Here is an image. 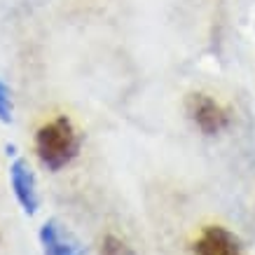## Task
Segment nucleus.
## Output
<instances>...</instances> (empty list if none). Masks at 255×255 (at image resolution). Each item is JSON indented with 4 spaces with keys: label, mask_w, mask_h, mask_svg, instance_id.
I'll use <instances>...</instances> for the list:
<instances>
[{
    "label": "nucleus",
    "mask_w": 255,
    "mask_h": 255,
    "mask_svg": "<svg viewBox=\"0 0 255 255\" xmlns=\"http://www.w3.org/2000/svg\"><path fill=\"white\" fill-rule=\"evenodd\" d=\"M185 113L190 122L199 129L204 136H220L230 129V110L220 101L204 92H192L185 99Z\"/></svg>",
    "instance_id": "2"
},
{
    "label": "nucleus",
    "mask_w": 255,
    "mask_h": 255,
    "mask_svg": "<svg viewBox=\"0 0 255 255\" xmlns=\"http://www.w3.org/2000/svg\"><path fill=\"white\" fill-rule=\"evenodd\" d=\"M38 239L42 246V255H87L85 244L56 218L42 223Z\"/></svg>",
    "instance_id": "3"
},
{
    "label": "nucleus",
    "mask_w": 255,
    "mask_h": 255,
    "mask_svg": "<svg viewBox=\"0 0 255 255\" xmlns=\"http://www.w3.org/2000/svg\"><path fill=\"white\" fill-rule=\"evenodd\" d=\"M9 185L14 192L16 201L26 216H35L40 209V192H38V178L33 173L31 164L23 157H16L9 166Z\"/></svg>",
    "instance_id": "4"
},
{
    "label": "nucleus",
    "mask_w": 255,
    "mask_h": 255,
    "mask_svg": "<svg viewBox=\"0 0 255 255\" xmlns=\"http://www.w3.org/2000/svg\"><path fill=\"white\" fill-rule=\"evenodd\" d=\"M14 120V101H12V89L7 87V82L0 78V122L12 124Z\"/></svg>",
    "instance_id": "7"
},
{
    "label": "nucleus",
    "mask_w": 255,
    "mask_h": 255,
    "mask_svg": "<svg viewBox=\"0 0 255 255\" xmlns=\"http://www.w3.org/2000/svg\"><path fill=\"white\" fill-rule=\"evenodd\" d=\"M99 255H136L129 241H124L117 234H106L99 244Z\"/></svg>",
    "instance_id": "6"
},
{
    "label": "nucleus",
    "mask_w": 255,
    "mask_h": 255,
    "mask_svg": "<svg viewBox=\"0 0 255 255\" xmlns=\"http://www.w3.org/2000/svg\"><path fill=\"white\" fill-rule=\"evenodd\" d=\"M194 255H244L241 241L223 225H209L194 241Z\"/></svg>",
    "instance_id": "5"
},
{
    "label": "nucleus",
    "mask_w": 255,
    "mask_h": 255,
    "mask_svg": "<svg viewBox=\"0 0 255 255\" xmlns=\"http://www.w3.org/2000/svg\"><path fill=\"white\" fill-rule=\"evenodd\" d=\"M33 150H35L38 162L47 171L56 173L78 159L80 150H82V133L78 131V127L73 124L70 117L59 115L45 122L35 131Z\"/></svg>",
    "instance_id": "1"
}]
</instances>
